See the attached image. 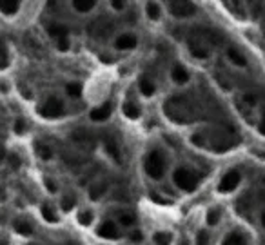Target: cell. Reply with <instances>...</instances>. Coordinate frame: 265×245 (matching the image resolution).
Returning a JSON list of instances; mask_svg holds the SVG:
<instances>
[{
    "label": "cell",
    "mask_w": 265,
    "mask_h": 245,
    "mask_svg": "<svg viewBox=\"0 0 265 245\" xmlns=\"http://www.w3.org/2000/svg\"><path fill=\"white\" fill-rule=\"evenodd\" d=\"M164 169H165V165H164L162 155L158 151H153V153L145 158V171H147V175H149L151 178L158 180V178L164 176Z\"/></svg>",
    "instance_id": "6da1fadb"
},
{
    "label": "cell",
    "mask_w": 265,
    "mask_h": 245,
    "mask_svg": "<svg viewBox=\"0 0 265 245\" xmlns=\"http://www.w3.org/2000/svg\"><path fill=\"white\" fill-rule=\"evenodd\" d=\"M175 184L184 191H195L198 185V178L193 171L189 169H178L175 173Z\"/></svg>",
    "instance_id": "7a4b0ae2"
},
{
    "label": "cell",
    "mask_w": 265,
    "mask_h": 245,
    "mask_svg": "<svg viewBox=\"0 0 265 245\" xmlns=\"http://www.w3.org/2000/svg\"><path fill=\"white\" fill-rule=\"evenodd\" d=\"M38 113L44 118H56V116H60L64 113V105H62V102L58 98H49V100L42 105Z\"/></svg>",
    "instance_id": "3957f363"
},
{
    "label": "cell",
    "mask_w": 265,
    "mask_h": 245,
    "mask_svg": "<svg viewBox=\"0 0 265 245\" xmlns=\"http://www.w3.org/2000/svg\"><path fill=\"white\" fill-rule=\"evenodd\" d=\"M169 11L178 18H189L196 13V7L191 2H169Z\"/></svg>",
    "instance_id": "277c9868"
},
{
    "label": "cell",
    "mask_w": 265,
    "mask_h": 245,
    "mask_svg": "<svg viewBox=\"0 0 265 245\" xmlns=\"http://www.w3.org/2000/svg\"><path fill=\"white\" fill-rule=\"evenodd\" d=\"M240 184V173L238 171H229L227 175L222 178L220 185H218V191L220 193H231V191H235Z\"/></svg>",
    "instance_id": "5b68a950"
},
{
    "label": "cell",
    "mask_w": 265,
    "mask_h": 245,
    "mask_svg": "<svg viewBox=\"0 0 265 245\" xmlns=\"http://www.w3.org/2000/svg\"><path fill=\"white\" fill-rule=\"evenodd\" d=\"M98 236L100 238H107V240H115L118 238V229H116V225L113 222H104V224L98 227Z\"/></svg>",
    "instance_id": "8992f818"
},
{
    "label": "cell",
    "mask_w": 265,
    "mask_h": 245,
    "mask_svg": "<svg viewBox=\"0 0 265 245\" xmlns=\"http://www.w3.org/2000/svg\"><path fill=\"white\" fill-rule=\"evenodd\" d=\"M111 115V104H104L100 107H96V109L91 111V120L95 122H104L107 120V116Z\"/></svg>",
    "instance_id": "52a82bcc"
},
{
    "label": "cell",
    "mask_w": 265,
    "mask_h": 245,
    "mask_svg": "<svg viewBox=\"0 0 265 245\" xmlns=\"http://www.w3.org/2000/svg\"><path fill=\"white\" fill-rule=\"evenodd\" d=\"M18 7H20V2H16V0H0V13L7 16L15 15Z\"/></svg>",
    "instance_id": "ba28073f"
},
{
    "label": "cell",
    "mask_w": 265,
    "mask_h": 245,
    "mask_svg": "<svg viewBox=\"0 0 265 245\" xmlns=\"http://www.w3.org/2000/svg\"><path fill=\"white\" fill-rule=\"evenodd\" d=\"M173 80H175L176 84H185V82L189 80V73L185 71L184 65L176 64L175 67H173Z\"/></svg>",
    "instance_id": "9c48e42d"
},
{
    "label": "cell",
    "mask_w": 265,
    "mask_h": 245,
    "mask_svg": "<svg viewBox=\"0 0 265 245\" xmlns=\"http://www.w3.org/2000/svg\"><path fill=\"white\" fill-rule=\"evenodd\" d=\"M116 47H118V49H133V47H136V36L122 35L120 38L116 40Z\"/></svg>",
    "instance_id": "30bf717a"
},
{
    "label": "cell",
    "mask_w": 265,
    "mask_h": 245,
    "mask_svg": "<svg viewBox=\"0 0 265 245\" xmlns=\"http://www.w3.org/2000/svg\"><path fill=\"white\" fill-rule=\"evenodd\" d=\"M95 5H96L95 0H75V2H73V7H75L76 11H82V13L91 11Z\"/></svg>",
    "instance_id": "8fae6325"
},
{
    "label": "cell",
    "mask_w": 265,
    "mask_h": 245,
    "mask_svg": "<svg viewBox=\"0 0 265 245\" xmlns=\"http://www.w3.org/2000/svg\"><path fill=\"white\" fill-rule=\"evenodd\" d=\"M124 115L127 116V118H138V116H140V109H138V105L133 104V102H125Z\"/></svg>",
    "instance_id": "7c38bea8"
},
{
    "label": "cell",
    "mask_w": 265,
    "mask_h": 245,
    "mask_svg": "<svg viewBox=\"0 0 265 245\" xmlns=\"http://www.w3.org/2000/svg\"><path fill=\"white\" fill-rule=\"evenodd\" d=\"M105 151L109 153L113 158H115L116 162L120 160V153H118V145H116V142L113 140V138H105Z\"/></svg>",
    "instance_id": "4fadbf2b"
},
{
    "label": "cell",
    "mask_w": 265,
    "mask_h": 245,
    "mask_svg": "<svg viewBox=\"0 0 265 245\" xmlns=\"http://www.w3.org/2000/svg\"><path fill=\"white\" fill-rule=\"evenodd\" d=\"M105 191H107V185H105L104 182H100V184H95L93 187H91V191H89V198H91V200H98V198L104 195Z\"/></svg>",
    "instance_id": "5bb4252c"
},
{
    "label": "cell",
    "mask_w": 265,
    "mask_h": 245,
    "mask_svg": "<svg viewBox=\"0 0 265 245\" xmlns=\"http://www.w3.org/2000/svg\"><path fill=\"white\" fill-rule=\"evenodd\" d=\"M49 35L60 40V38H65V36H67V29L60 24H53V25H49Z\"/></svg>",
    "instance_id": "9a60e30c"
},
{
    "label": "cell",
    "mask_w": 265,
    "mask_h": 245,
    "mask_svg": "<svg viewBox=\"0 0 265 245\" xmlns=\"http://www.w3.org/2000/svg\"><path fill=\"white\" fill-rule=\"evenodd\" d=\"M42 216H44V220L49 222V224H55V222H58V216L55 215V211L51 209L49 205H42Z\"/></svg>",
    "instance_id": "2e32d148"
},
{
    "label": "cell",
    "mask_w": 265,
    "mask_h": 245,
    "mask_svg": "<svg viewBox=\"0 0 265 245\" xmlns=\"http://www.w3.org/2000/svg\"><path fill=\"white\" fill-rule=\"evenodd\" d=\"M140 91H142V95L151 96L153 93H155V85L151 84L149 78H142L140 80Z\"/></svg>",
    "instance_id": "e0dca14e"
},
{
    "label": "cell",
    "mask_w": 265,
    "mask_h": 245,
    "mask_svg": "<svg viewBox=\"0 0 265 245\" xmlns=\"http://www.w3.org/2000/svg\"><path fill=\"white\" fill-rule=\"evenodd\" d=\"M147 15H149V18H153V20H158V18H160V5L156 4V2H149V4H147Z\"/></svg>",
    "instance_id": "ac0fdd59"
},
{
    "label": "cell",
    "mask_w": 265,
    "mask_h": 245,
    "mask_svg": "<svg viewBox=\"0 0 265 245\" xmlns=\"http://www.w3.org/2000/svg\"><path fill=\"white\" fill-rule=\"evenodd\" d=\"M224 245H247V242L242 235H231L225 238Z\"/></svg>",
    "instance_id": "d6986e66"
},
{
    "label": "cell",
    "mask_w": 265,
    "mask_h": 245,
    "mask_svg": "<svg viewBox=\"0 0 265 245\" xmlns=\"http://www.w3.org/2000/svg\"><path fill=\"white\" fill-rule=\"evenodd\" d=\"M15 231H16V233H20V235H24V236H29L31 233H33V227H31L27 222H16Z\"/></svg>",
    "instance_id": "ffe728a7"
},
{
    "label": "cell",
    "mask_w": 265,
    "mask_h": 245,
    "mask_svg": "<svg viewBox=\"0 0 265 245\" xmlns=\"http://www.w3.org/2000/svg\"><path fill=\"white\" fill-rule=\"evenodd\" d=\"M220 222V209H211L207 213V224L209 225H216Z\"/></svg>",
    "instance_id": "44dd1931"
},
{
    "label": "cell",
    "mask_w": 265,
    "mask_h": 245,
    "mask_svg": "<svg viewBox=\"0 0 265 245\" xmlns=\"http://www.w3.org/2000/svg\"><path fill=\"white\" fill-rule=\"evenodd\" d=\"M155 242L158 245H169L171 244V235H169V233H156Z\"/></svg>",
    "instance_id": "7402d4cb"
},
{
    "label": "cell",
    "mask_w": 265,
    "mask_h": 245,
    "mask_svg": "<svg viewBox=\"0 0 265 245\" xmlns=\"http://www.w3.org/2000/svg\"><path fill=\"white\" fill-rule=\"evenodd\" d=\"M78 222H80L82 225H89L91 222H93V213H91V211H82V213H78Z\"/></svg>",
    "instance_id": "603a6c76"
},
{
    "label": "cell",
    "mask_w": 265,
    "mask_h": 245,
    "mask_svg": "<svg viewBox=\"0 0 265 245\" xmlns=\"http://www.w3.org/2000/svg\"><path fill=\"white\" fill-rule=\"evenodd\" d=\"M229 58H231V60H233V62H235V64H238V65H245V58L240 55V53H238V51L229 49Z\"/></svg>",
    "instance_id": "cb8c5ba5"
},
{
    "label": "cell",
    "mask_w": 265,
    "mask_h": 245,
    "mask_svg": "<svg viewBox=\"0 0 265 245\" xmlns=\"http://www.w3.org/2000/svg\"><path fill=\"white\" fill-rule=\"evenodd\" d=\"M62 207H64L65 211L73 209V207H75V196H71V195L64 196V198H62Z\"/></svg>",
    "instance_id": "d4e9b609"
},
{
    "label": "cell",
    "mask_w": 265,
    "mask_h": 245,
    "mask_svg": "<svg viewBox=\"0 0 265 245\" xmlns=\"http://www.w3.org/2000/svg\"><path fill=\"white\" fill-rule=\"evenodd\" d=\"M80 93H82V87L78 84H67V95L69 96H80Z\"/></svg>",
    "instance_id": "484cf974"
},
{
    "label": "cell",
    "mask_w": 265,
    "mask_h": 245,
    "mask_svg": "<svg viewBox=\"0 0 265 245\" xmlns=\"http://www.w3.org/2000/svg\"><path fill=\"white\" fill-rule=\"evenodd\" d=\"M7 65V51H5V45L0 40V67H5Z\"/></svg>",
    "instance_id": "4316f807"
},
{
    "label": "cell",
    "mask_w": 265,
    "mask_h": 245,
    "mask_svg": "<svg viewBox=\"0 0 265 245\" xmlns=\"http://www.w3.org/2000/svg\"><path fill=\"white\" fill-rule=\"evenodd\" d=\"M196 245H209V236L205 231H200L198 236H196Z\"/></svg>",
    "instance_id": "83f0119b"
},
{
    "label": "cell",
    "mask_w": 265,
    "mask_h": 245,
    "mask_svg": "<svg viewBox=\"0 0 265 245\" xmlns=\"http://www.w3.org/2000/svg\"><path fill=\"white\" fill-rule=\"evenodd\" d=\"M38 155H40L44 160H47V158H51V149L49 147H45V145H38Z\"/></svg>",
    "instance_id": "f1b7e54d"
},
{
    "label": "cell",
    "mask_w": 265,
    "mask_h": 245,
    "mask_svg": "<svg viewBox=\"0 0 265 245\" xmlns=\"http://www.w3.org/2000/svg\"><path fill=\"white\" fill-rule=\"evenodd\" d=\"M122 225H133L135 224V216L133 215H120Z\"/></svg>",
    "instance_id": "f546056e"
},
{
    "label": "cell",
    "mask_w": 265,
    "mask_h": 245,
    "mask_svg": "<svg viewBox=\"0 0 265 245\" xmlns=\"http://www.w3.org/2000/svg\"><path fill=\"white\" fill-rule=\"evenodd\" d=\"M24 131H25L24 120H16V122H15V133H16V135H22Z\"/></svg>",
    "instance_id": "4dcf8cb0"
},
{
    "label": "cell",
    "mask_w": 265,
    "mask_h": 245,
    "mask_svg": "<svg viewBox=\"0 0 265 245\" xmlns=\"http://www.w3.org/2000/svg\"><path fill=\"white\" fill-rule=\"evenodd\" d=\"M58 49H60V51L69 49V38H67V36H65V38H60V40H58Z\"/></svg>",
    "instance_id": "1f68e13d"
},
{
    "label": "cell",
    "mask_w": 265,
    "mask_h": 245,
    "mask_svg": "<svg viewBox=\"0 0 265 245\" xmlns=\"http://www.w3.org/2000/svg\"><path fill=\"white\" fill-rule=\"evenodd\" d=\"M191 53H193L195 56H198V58H205V56H207V53L202 51V49H198V47H191Z\"/></svg>",
    "instance_id": "d6a6232c"
},
{
    "label": "cell",
    "mask_w": 265,
    "mask_h": 245,
    "mask_svg": "<svg viewBox=\"0 0 265 245\" xmlns=\"http://www.w3.org/2000/svg\"><path fill=\"white\" fill-rule=\"evenodd\" d=\"M45 187H47V189L51 191V193H56V185H55V182L51 180V178H45Z\"/></svg>",
    "instance_id": "836d02e7"
},
{
    "label": "cell",
    "mask_w": 265,
    "mask_h": 245,
    "mask_svg": "<svg viewBox=\"0 0 265 245\" xmlns=\"http://www.w3.org/2000/svg\"><path fill=\"white\" fill-rule=\"evenodd\" d=\"M153 200L158 202V204H165V205L171 204V200H167V198H160V196H158V195H153Z\"/></svg>",
    "instance_id": "e575fe53"
},
{
    "label": "cell",
    "mask_w": 265,
    "mask_h": 245,
    "mask_svg": "<svg viewBox=\"0 0 265 245\" xmlns=\"http://www.w3.org/2000/svg\"><path fill=\"white\" fill-rule=\"evenodd\" d=\"M111 4H113V7H115L116 11L124 9V2H120V0H113V2H111Z\"/></svg>",
    "instance_id": "d590c367"
},
{
    "label": "cell",
    "mask_w": 265,
    "mask_h": 245,
    "mask_svg": "<svg viewBox=\"0 0 265 245\" xmlns=\"http://www.w3.org/2000/svg\"><path fill=\"white\" fill-rule=\"evenodd\" d=\"M9 162H11V167H18V165H20V160H18V156H16V155L11 156Z\"/></svg>",
    "instance_id": "8d00e7d4"
},
{
    "label": "cell",
    "mask_w": 265,
    "mask_h": 245,
    "mask_svg": "<svg viewBox=\"0 0 265 245\" xmlns=\"http://www.w3.org/2000/svg\"><path fill=\"white\" fill-rule=\"evenodd\" d=\"M191 140H193V144H196V145H204V138H202L200 135H195Z\"/></svg>",
    "instance_id": "74e56055"
},
{
    "label": "cell",
    "mask_w": 265,
    "mask_h": 245,
    "mask_svg": "<svg viewBox=\"0 0 265 245\" xmlns=\"http://www.w3.org/2000/svg\"><path fill=\"white\" fill-rule=\"evenodd\" d=\"M131 240H133V242H142V233H133V235H131Z\"/></svg>",
    "instance_id": "f35d334b"
},
{
    "label": "cell",
    "mask_w": 265,
    "mask_h": 245,
    "mask_svg": "<svg viewBox=\"0 0 265 245\" xmlns=\"http://www.w3.org/2000/svg\"><path fill=\"white\" fill-rule=\"evenodd\" d=\"M260 133L265 136V113H264V118H262V124H260Z\"/></svg>",
    "instance_id": "ab89813d"
},
{
    "label": "cell",
    "mask_w": 265,
    "mask_h": 245,
    "mask_svg": "<svg viewBox=\"0 0 265 245\" xmlns=\"http://www.w3.org/2000/svg\"><path fill=\"white\" fill-rule=\"evenodd\" d=\"M4 198H5V195H4V191H2V189H0V202H2V200H4Z\"/></svg>",
    "instance_id": "60d3db41"
},
{
    "label": "cell",
    "mask_w": 265,
    "mask_h": 245,
    "mask_svg": "<svg viewBox=\"0 0 265 245\" xmlns=\"http://www.w3.org/2000/svg\"><path fill=\"white\" fill-rule=\"evenodd\" d=\"M4 155H5V153H4V149H2V147H0V160H2V158H4Z\"/></svg>",
    "instance_id": "b9f144b4"
},
{
    "label": "cell",
    "mask_w": 265,
    "mask_h": 245,
    "mask_svg": "<svg viewBox=\"0 0 265 245\" xmlns=\"http://www.w3.org/2000/svg\"><path fill=\"white\" fill-rule=\"evenodd\" d=\"M262 225H264V227H265V213H264V215H262Z\"/></svg>",
    "instance_id": "7bdbcfd3"
},
{
    "label": "cell",
    "mask_w": 265,
    "mask_h": 245,
    "mask_svg": "<svg viewBox=\"0 0 265 245\" xmlns=\"http://www.w3.org/2000/svg\"><path fill=\"white\" fill-rule=\"evenodd\" d=\"M33 245H35V244H33Z\"/></svg>",
    "instance_id": "ee69618b"
}]
</instances>
